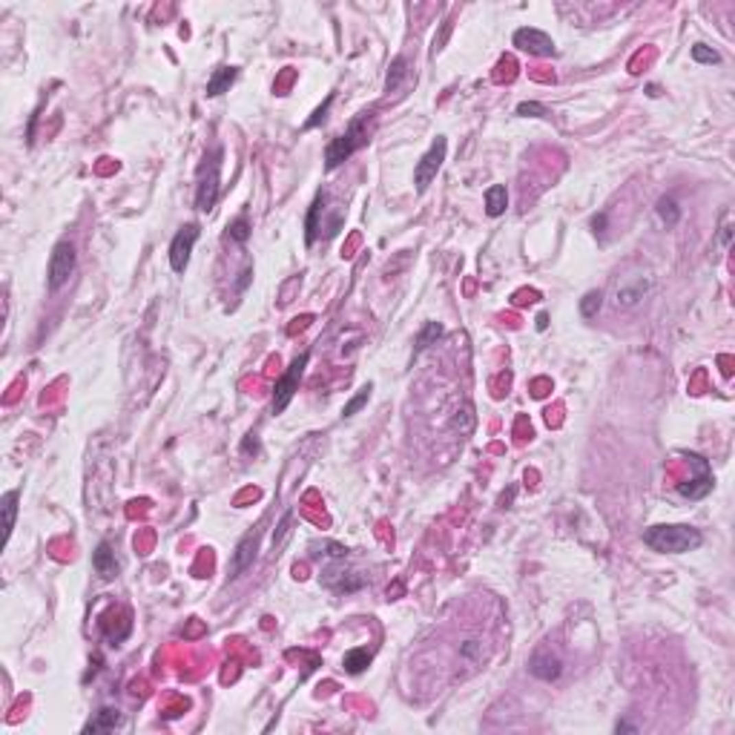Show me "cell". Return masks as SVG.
<instances>
[{"label":"cell","instance_id":"obj_1","mask_svg":"<svg viewBox=\"0 0 735 735\" xmlns=\"http://www.w3.org/2000/svg\"><path fill=\"white\" fill-rule=\"evenodd\" d=\"M644 543L649 549L664 552V554H683V552H695L704 543V537L692 525L675 523V525H652V529H646Z\"/></svg>","mask_w":735,"mask_h":735},{"label":"cell","instance_id":"obj_2","mask_svg":"<svg viewBox=\"0 0 735 735\" xmlns=\"http://www.w3.org/2000/svg\"><path fill=\"white\" fill-rule=\"evenodd\" d=\"M371 133H374V113H359L354 121L348 124V130L328 147L325 167L328 170H337L342 161H348V158L354 155L357 150H362L365 144L371 141Z\"/></svg>","mask_w":735,"mask_h":735},{"label":"cell","instance_id":"obj_3","mask_svg":"<svg viewBox=\"0 0 735 735\" xmlns=\"http://www.w3.org/2000/svg\"><path fill=\"white\" fill-rule=\"evenodd\" d=\"M221 158L225 150L213 147L204 155V161L199 167V179H196V210L210 213L218 199V181H221Z\"/></svg>","mask_w":735,"mask_h":735},{"label":"cell","instance_id":"obj_4","mask_svg":"<svg viewBox=\"0 0 735 735\" xmlns=\"http://www.w3.org/2000/svg\"><path fill=\"white\" fill-rule=\"evenodd\" d=\"M686 460V466L692 468V477L690 480H683L678 483V494L686 500H701V497H707V494L712 491V468H710V462L704 457H698V454H683Z\"/></svg>","mask_w":735,"mask_h":735},{"label":"cell","instance_id":"obj_5","mask_svg":"<svg viewBox=\"0 0 735 735\" xmlns=\"http://www.w3.org/2000/svg\"><path fill=\"white\" fill-rule=\"evenodd\" d=\"M310 362V354H302L291 362V368L284 371V376L276 382V388H273V414H282L287 405H291V399L293 394L299 391V379L302 374H305V368Z\"/></svg>","mask_w":735,"mask_h":735},{"label":"cell","instance_id":"obj_6","mask_svg":"<svg viewBox=\"0 0 735 735\" xmlns=\"http://www.w3.org/2000/svg\"><path fill=\"white\" fill-rule=\"evenodd\" d=\"M445 152H449V141L440 135L434 144H431V150L420 158L417 170H414V184H417V193H425L428 184L437 179V172H440V167L445 161Z\"/></svg>","mask_w":735,"mask_h":735},{"label":"cell","instance_id":"obj_7","mask_svg":"<svg viewBox=\"0 0 735 735\" xmlns=\"http://www.w3.org/2000/svg\"><path fill=\"white\" fill-rule=\"evenodd\" d=\"M75 247L69 242H58L49 256V291H60L75 273Z\"/></svg>","mask_w":735,"mask_h":735},{"label":"cell","instance_id":"obj_8","mask_svg":"<svg viewBox=\"0 0 735 735\" xmlns=\"http://www.w3.org/2000/svg\"><path fill=\"white\" fill-rule=\"evenodd\" d=\"M199 242V225H184L179 233L172 236V245H170V267L175 273H184L187 264H190V253H193Z\"/></svg>","mask_w":735,"mask_h":735},{"label":"cell","instance_id":"obj_9","mask_svg":"<svg viewBox=\"0 0 735 735\" xmlns=\"http://www.w3.org/2000/svg\"><path fill=\"white\" fill-rule=\"evenodd\" d=\"M259 540H262V532L259 529H253V532H247L242 540H238V546H236V552H233V557H230V578H238V574H242L245 569H250L253 566V561H256V552H259Z\"/></svg>","mask_w":735,"mask_h":735},{"label":"cell","instance_id":"obj_10","mask_svg":"<svg viewBox=\"0 0 735 735\" xmlns=\"http://www.w3.org/2000/svg\"><path fill=\"white\" fill-rule=\"evenodd\" d=\"M514 46L523 52H529V55H537V58H549L554 55V41L546 35V32H540V29H517L514 32Z\"/></svg>","mask_w":735,"mask_h":735},{"label":"cell","instance_id":"obj_11","mask_svg":"<svg viewBox=\"0 0 735 735\" xmlns=\"http://www.w3.org/2000/svg\"><path fill=\"white\" fill-rule=\"evenodd\" d=\"M529 672H532L534 678H540V681H557V678H561V672H563V661L557 658V655L540 649V652L532 655Z\"/></svg>","mask_w":735,"mask_h":735},{"label":"cell","instance_id":"obj_12","mask_svg":"<svg viewBox=\"0 0 735 735\" xmlns=\"http://www.w3.org/2000/svg\"><path fill=\"white\" fill-rule=\"evenodd\" d=\"M92 566L104 580L118 578V561H115V552H113L109 543H98V549H95V554H92Z\"/></svg>","mask_w":735,"mask_h":735},{"label":"cell","instance_id":"obj_13","mask_svg":"<svg viewBox=\"0 0 735 735\" xmlns=\"http://www.w3.org/2000/svg\"><path fill=\"white\" fill-rule=\"evenodd\" d=\"M649 291V279H637L632 284H620L618 293H615V305L618 308H635L637 302H641Z\"/></svg>","mask_w":735,"mask_h":735},{"label":"cell","instance_id":"obj_14","mask_svg":"<svg viewBox=\"0 0 735 735\" xmlns=\"http://www.w3.org/2000/svg\"><path fill=\"white\" fill-rule=\"evenodd\" d=\"M411 78V63H408V58L405 55H399V58H394L391 60V67H388V75H385V92L391 95V92H399L403 89V84L408 81Z\"/></svg>","mask_w":735,"mask_h":735},{"label":"cell","instance_id":"obj_15","mask_svg":"<svg viewBox=\"0 0 735 735\" xmlns=\"http://www.w3.org/2000/svg\"><path fill=\"white\" fill-rule=\"evenodd\" d=\"M18 500H21L18 491H6L3 497H0V511H3V540L6 543H9L12 532H14V520H18Z\"/></svg>","mask_w":735,"mask_h":735},{"label":"cell","instance_id":"obj_16","mask_svg":"<svg viewBox=\"0 0 735 735\" xmlns=\"http://www.w3.org/2000/svg\"><path fill=\"white\" fill-rule=\"evenodd\" d=\"M236 75H238L236 67H221V69H216L213 78L207 81V98H218L221 92H227V89L233 87V81H236Z\"/></svg>","mask_w":735,"mask_h":735},{"label":"cell","instance_id":"obj_17","mask_svg":"<svg viewBox=\"0 0 735 735\" xmlns=\"http://www.w3.org/2000/svg\"><path fill=\"white\" fill-rule=\"evenodd\" d=\"M506 207H508V193H506V187L503 184H494L486 190V213L491 218H497L506 213Z\"/></svg>","mask_w":735,"mask_h":735},{"label":"cell","instance_id":"obj_18","mask_svg":"<svg viewBox=\"0 0 735 735\" xmlns=\"http://www.w3.org/2000/svg\"><path fill=\"white\" fill-rule=\"evenodd\" d=\"M322 207H325V193H319L310 204V213H308V221H305V242L313 245L316 242V236H319V216H322Z\"/></svg>","mask_w":735,"mask_h":735},{"label":"cell","instance_id":"obj_19","mask_svg":"<svg viewBox=\"0 0 735 735\" xmlns=\"http://www.w3.org/2000/svg\"><path fill=\"white\" fill-rule=\"evenodd\" d=\"M342 664H345V669L350 675H359V672L368 669V664H371V652L368 649H350V652H345Z\"/></svg>","mask_w":735,"mask_h":735},{"label":"cell","instance_id":"obj_20","mask_svg":"<svg viewBox=\"0 0 735 735\" xmlns=\"http://www.w3.org/2000/svg\"><path fill=\"white\" fill-rule=\"evenodd\" d=\"M121 721V715L115 710H101L95 715V721H89L84 727V732H104V730H115V724Z\"/></svg>","mask_w":735,"mask_h":735},{"label":"cell","instance_id":"obj_21","mask_svg":"<svg viewBox=\"0 0 735 735\" xmlns=\"http://www.w3.org/2000/svg\"><path fill=\"white\" fill-rule=\"evenodd\" d=\"M658 216H661V221H664L666 227H675L678 221H681V207L675 204V199L666 196V199L658 201Z\"/></svg>","mask_w":735,"mask_h":735},{"label":"cell","instance_id":"obj_22","mask_svg":"<svg viewBox=\"0 0 735 735\" xmlns=\"http://www.w3.org/2000/svg\"><path fill=\"white\" fill-rule=\"evenodd\" d=\"M442 337V325L440 322H428L422 330H420V337H417V348H414V357L422 354V350L431 345V342H437Z\"/></svg>","mask_w":735,"mask_h":735},{"label":"cell","instance_id":"obj_23","mask_svg":"<svg viewBox=\"0 0 735 735\" xmlns=\"http://www.w3.org/2000/svg\"><path fill=\"white\" fill-rule=\"evenodd\" d=\"M474 422H477V417H474V408H471L468 403L462 405V408L454 414V420H451L454 431H460V434H471V431H474Z\"/></svg>","mask_w":735,"mask_h":735},{"label":"cell","instance_id":"obj_24","mask_svg":"<svg viewBox=\"0 0 735 735\" xmlns=\"http://www.w3.org/2000/svg\"><path fill=\"white\" fill-rule=\"evenodd\" d=\"M460 655L471 664H480L486 658V646H483V641H477V637H468V641L460 644Z\"/></svg>","mask_w":735,"mask_h":735},{"label":"cell","instance_id":"obj_25","mask_svg":"<svg viewBox=\"0 0 735 735\" xmlns=\"http://www.w3.org/2000/svg\"><path fill=\"white\" fill-rule=\"evenodd\" d=\"M600 305H603V293H600V291H589V293L580 299V313H583V319L598 316Z\"/></svg>","mask_w":735,"mask_h":735},{"label":"cell","instance_id":"obj_26","mask_svg":"<svg viewBox=\"0 0 735 735\" xmlns=\"http://www.w3.org/2000/svg\"><path fill=\"white\" fill-rule=\"evenodd\" d=\"M227 236L233 238V242L245 245L247 238H250V221H247V218H236V221H230V227H227Z\"/></svg>","mask_w":735,"mask_h":735},{"label":"cell","instance_id":"obj_27","mask_svg":"<svg viewBox=\"0 0 735 735\" xmlns=\"http://www.w3.org/2000/svg\"><path fill=\"white\" fill-rule=\"evenodd\" d=\"M371 391H374V385H365V388H359V394L350 399V403L342 408V417H354V414L368 403V399H371Z\"/></svg>","mask_w":735,"mask_h":735},{"label":"cell","instance_id":"obj_28","mask_svg":"<svg viewBox=\"0 0 735 735\" xmlns=\"http://www.w3.org/2000/svg\"><path fill=\"white\" fill-rule=\"evenodd\" d=\"M692 60L695 63H710V67H712V63L721 60V55H718L715 49H710V46H704V43H695L692 46Z\"/></svg>","mask_w":735,"mask_h":735},{"label":"cell","instance_id":"obj_29","mask_svg":"<svg viewBox=\"0 0 735 735\" xmlns=\"http://www.w3.org/2000/svg\"><path fill=\"white\" fill-rule=\"evenodd\" d=\"M517 115H523V118H543V115H549V109L543 106V104H537V101H523L517 106Z\"/></svg>","mask_w":735,"mask_h":735},{"label":"cell","instance_id":"obj_30","mask_svg":"<svg viewBox=\"0 0 735 735\" xmlns=\"http://www.w3.org/2000/svg\"><path fill=\"white\" fill-rule=\"evenodd\" d=\"M330 104H333V95H328V98H325V104H322V106H319V109H316V113H313V115H310V118L305 121V130H313V126H319V124H322V121H325V115H328V109H330Z\"/></svg>","mask_w":735,"mask_h":735},{"label":"cell","instance_id":"obj_31","mask_svg":"<svg viewBox=\"0 0 735 735\" xmlns=\"http://www.w3.org/2000/svg\"><path fill=\"white\" fill-rule=\"evenodd\" d=\"M242 454H247V457H250V454H253V457L259 454V437H256V434H247L245 442H242Z\"/></svg>","mask_w":735,"mask_h":735},{"label":"cell","instance_id":"obj_32","mask_svg":"<svg viewBox=\"0 0 735 735\" xmlns=\"http://www.w3.org/2000/svg\"><path fill=\"white\" fill-rule=\"evenodd\" d=\"M250 279H253V267L247 264V267L242 270V279H238V284H236V287H238V293H242V291H245V287L250 284Z\"/></svg>","mask_w":735,"mask_h":735},{"label":"cell","instance_id":"obj_33","mask_svg":"<svg viewBox=\"0 0 735 735\" xmlns=\"http://www.w3.org/2000/svg\"><path fill=\"white\" fill-rule=\"evenodd\" d=\"M592 227H595V233H603V227H606V216L603 213L592 218Z\"/></svg>","mask_w":735,"mask_h":735},{"label":"cell","instance_id":"obj_34","mask_svg":"<svg viewBox=\"0 0 735 735\" xmlns=\"http://www.w3.org/2000/svg\"><path fill=\"white\" fill-rule=\"evenodd\" d=\"M637 727L635 724H629V721H618V727H615V732H635Z\"/></svg>","mask_w":735,"mask_h":735},{"label":"cell","instance_id":"obj_35","mask_svg":"<svg viewBox=\"0 0 735 735\" xmlns=\"http://www.w3.org/2000/svg\"><path fill=\"white\" fill-rule=\"evenodd\" d=\"M546 325H549V316H546V313H540V316H537V328H540V330H546Z\"/></svg>","mask_w":735,"mask_h":735},{"label":"cell","instance_id":"obj_36","mask_svg":"<svg viewBox=\"0 0 735 735\" xmlns=\"http://www.w3.org/2000/svg\"><path fill=\"white\" fill-rule=\"evenodd\" d=\"M730 238H732V230H730V227H724V230H721V242H724V245H730Z\"/></svg>","mask_w":735,"mask_h":735}]
</instances>
